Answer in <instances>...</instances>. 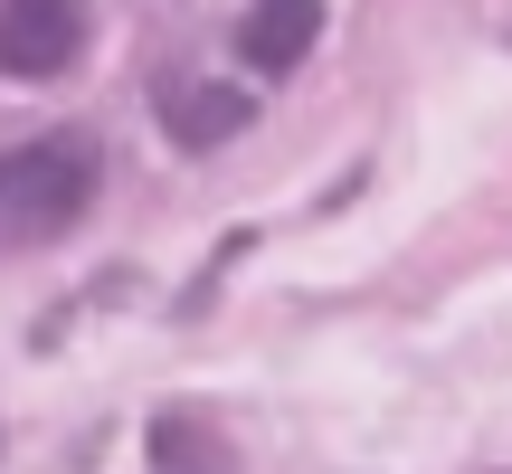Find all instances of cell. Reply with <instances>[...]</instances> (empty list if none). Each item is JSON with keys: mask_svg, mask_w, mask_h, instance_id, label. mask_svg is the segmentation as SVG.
Here are the masks:
<instances>
[{"mask_svg": "<svg viewBox=\"0 0 512 474\" xmlns=\"http://www.w3.org/2000/svg\"><path fill=\"white\" fill-rule=\"evenodd\" d=\"M152 465L162 474H228V446H219V427L209 418H152Z\"/></svg>", "mask_w": 512, "mask_h": 474, "instance_id": "5", "label": "cell"}, {"mask_svg": "<svg viewBox=\"0 0 512 474\" xmlns=\"http://www.w3.org/2000/svg\"><path fill=\"white\" fill-rule=\"evenodd\" d=\"M247 124H256V95H238V86H171L162 95V133L181 152H219V143H238Z\"/></svg>", "mask_w": 512, "mask_h": 474, "instance_id": "4", "label": "cell"}, {"mask_svg": "<svg viewBox=\"0 0 512 474\" xmlns=\"http://www.w3.org/2000/svg\"><path fill=\"white\" fill-rule=\"evenodd\" d=\"M86 48V10L76 0H10L0 10V76H67Z\"/></svg>", "mask_w": 512, "mask_h": 474, "instance_id": "2", "label": "cell"}, {"mask_svg": "<svg viewBox=\"0 0 512 474\" xmlns=\"http://www.w3.org/2000/svg\"><path fill=\"white\" fill-rule=\"evenodd\" d=\"M105 190V152L95 133H38V143L0 152V228L10 237H57L76 228Z\"/></svg>", "mask_w": 512, "mask_h": 474, "instance_id": "1", "label": "cell"}, {"mask_svg": "<svg viewBox=\"0 0 512 474\" xmlns=\"http://www.w3.org/2000/svg\"><path fill=\"white\" fill-rule=\"evenodd\" d=\"M323 19H332L323 0H266V10L238 19V57L256 76H294L313 48H323Z\"/></svg>", "mask_w": 512, "mask_h": 474, "instance_id": "3", "label": "cell"}]
</instances>
